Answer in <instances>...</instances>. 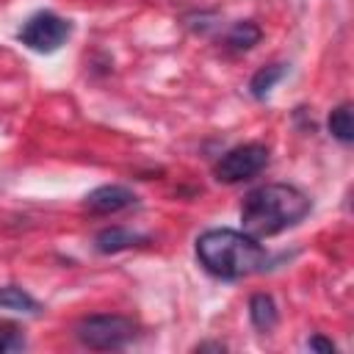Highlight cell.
Wrapping results in <instances>:
<instances>
[{
  "mask_svg": "<svg viewBox=\"0 0 354 354\" xmlns=\"http://www.w3.org/2000/svg\"><path fill=\"white\" fill-rule=\"evenodd\" d=\"M310 213V199L288 183H268L246 194L241 205L243 232L252 238H271L296 227Z\"/></svg>",
  "mask_w": 354,
  "mask_h": 354,
  "instance_id": "cell-1",
  "label": "cell"
},
{
  "mask_svg": "<svg viewBox=\"0 0 354 354\" xmlns=\"http://www.w3.org/2000/svg\"><path fill=\"white\" fill-rule=\"evenodd\" d=\"M196 257L202 268L218 279H243L254 271H263L268 263V254L257 238L230 227L202 232L196 238Z\"/></svg>",
  "mask_w": 354,
  "mask_h": 354,
  "instance_id": "cell-2",
  "label": "cell"
},
{
  "mask_svg": "<svg viewBox=\"0 0 354 354\" xmlns=\"http://www.w3.org/2000/svg\"><path fill=\"white\" fill-rule=\"evenodd\" d=\"M136 332H138L136 321L127 318V315H116V313L86 315L75 326L77 340L83 346L94 348V351H116V348H124L136 337Z\"/></svg>",
  "mask_w": 354,
  "mask_h": 354,
  "instance_id": "cell-3",
  "label": "cell"
},
{
  "mask_svg": "<svg viewBox=\"0 0 354 354\" xmlns=\"http://www.w3.org/2000/svg\"><path fill=\"white\" fill-rule=\"evenodd\" d=\"M268 166V147L266 144H257V141H249V144H238L232 149H227L216 166H213V174L218 183H243L254 174H260L263 169Z\"/></svg>",
  "mask_w": 354,
  "mask_h": 354,
  "instance_id": "cell-4",
  "label": "cell"
},
{
  "mask_svg": "<svg viewBox=\"0 0 354 354\" xmlns=\"http://www.w3.org/2000/svg\"><path fill=\"white\" fill-rule=\"evenodd\" d=\"M72 33V22L53 14V11H39L33 17L25 19V25L19 28V41L36 53H55Z\"/></svg>",
  "mask_w": 354,
  "mask_h": 354,
  "instance_id": "cell-5",
  "label": "cell"
},
{
  "mask_svg": "<svg viewBox=\"0 0 354 354\" xmlns=\"http://www.w3.org/2000/svg\"><path fill=\"white\" fill-rule=\"evenodd\" d=\"M136 202H138L136 194H133L130 188H124V185H100V188L88 191L86 199H83V205H86L91 213H102V216L127 210V207H133Z\"/></svg>",
  "mask_w": 354,
  "mask_h": 354,
  "instance_id": "cell-6",
  "label": "cell"
},
{
  "mask_svg": "<svg viewBox=\"0 0 354 354\" xmlns=\"http://www.w3.org/2000/svg\"><path fill=\"white\" fill-rule=\"evenodd\" d=\"M147 241H149L147 235H138V232H133V230H124V227H108V230H100V232H97V238H94V249L102 252V254H116V252L141 246V243H147Z\"/></svg>",
  "mask_w": 354,
  "mask_h": 354,
  "instance_id": "cell-7",
  "label": "cell"
},
{
  "mask_svg": "<svg viewBox=\"0 0 354 354\" xmlns=\"http://www.w3.org/2000/svg\"><path fill=\"white\" fill-rule=\"evenodd\" d=\"M249 318H252V326L257 332H271L279 321V313H277V304L268 293H254L249 299Z\"/></svg>",
  "mask_w": 354,
  "mask_h": 354,
  "instance_id": "cell-8",
  "label": "cell"
},
{
  "mask_svg": "<svg viewBox=\"0 0 354 354\" xmlns=\"http://www.w3.org/2000/svg\"><path fill=\"white\" fill-rule=\"evenodd\" d=\"M260 36H263V30H260L252 19H243V22H235V25L230 28V33H227V47L235 50V53H246V50H252V47L260 41Z\"/></svg>",
  "mask_w": 354,
  "mask_h": 354,
  "instance_id": "cell-9",
  "label": "cell"
},
{
  "mask_svg": "<svg viewBox=\"0 0 354 354\" xmlns=\"http://www.w3.org/2000/svg\"><path fill=\"white\" fill-rule=\"evenodd\" d=\"M0 307H3V310H14V313H28V315L39 313V301H36L28 290H22V288H17V285L0 288Z\"/></svg>",
  "mask_w": 354,
  "mask_h": 354,
  "instance_id": "cell-10",
  "label": "cell"
},
{
  "mask_svg": "<svg viewBox=\"0 0 354 354\" xmlns=\"http://www.w3.org/2000/svg\"><path fill=\"white\" fill-rule=\"evenodd\" d=\"M285 72H288V66H285V64H271V66L257 69V72H254V77H252V83H249L252 97L263 100V97L274 88V83H277V80H282V75H285Z\"/></svg>",
  "mask_w": 354,
  "mask_h": 354,
  "instance_id": "cell-11",
  "label": "cell"
},
{
  "mask_svg": "<svg viewBox=\"0 0 354 354\" xmlns=\"http://www.w3.org/2000/svg\"><path fill=\"white\" fill-rule=\"evenodd\" d=\"M329 133L343 141V144H351L354 141V122H351V105L343 102L337 105L332 113H329Z\"/></svg>",
  "mask_w": 354,
  "mask_h": 354,
  "instance_id": "cell-12",
  "label": "cell"
},
{
  "mask_svg": "<svg viewBox=\"0 0 354 354\" xmlns=\"http://www.w3.org/2000/svg\"><path fill=\"white\" fill-rule=\"evenodd\" d=\"M25 348V335L17 324L11 321H0V354L6 351H22Z\"/></svg>",
  "mask_w": 354,
  "mask_h": 354,
  "instance_id": "cell-13",
  "label": "cell"
},
{
  "mask_svg": "<svg viewBox=\"0 0 354 354\" xmlns=\"http://www.w3.org/2000/svg\"><path fill=\"white\" fill-rule=\"evenodd\" d=\"M307 348H313V351H324V354H335V343L326 340V337H321V335H313V337L307 340Z\"/></svg>",
  "mask_w": 354,
  "mask_h": 354,
  "instance_id": "cell-14",
  "label": "cell"
},
{
  "mask_svg": "<svg viewBox=\"0 0 354 354\" xmlns=\"http://www.w3.org/2000/svg\"><path fill=\"white\" fill-rule=\"evenodd\" d=\"M227 346L224 343H199L196 346V351H224Z\"/></svg>",
  "mask_w": 354,
  "mask_h": 354,
  "instance_id": "cell-15",
  "label": "cell"
}]
</instances>
